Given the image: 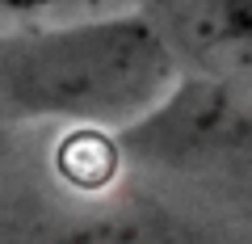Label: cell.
Returning <instances> with one entry per match:
<instances>
[{"instance_id":"cell-1","label":"cell","mask_w":252,"mask_h":244,"mask_svg":"<svg viewBox=\"0 0 252 244\" xmlns=\"http://www.w3.org/2000/svg\"><path fill=\"white\" fill-rule=\"evenodd\" d=\"M168 89L172 46L139 13L42 30L0 64V97L17 114L80 127H130Z\"/></svg>"},{"instance_id":"cell-2","label":"cell","mask_w":252,"mask_h":244,"mask_svg":"<svg viewBox=\"0 0 252 244\" xmlns=\"http://www.w3.org/2000/svg\"><path fill=\"white\" fill-rule=\"evenodd\" d=\"M130 160L152 169L210 173L252 160V93L193 76L177 80L139 122L122 131Z\"/></svg>"},{"instance_id":"cell-3","label":"cell","mask_w":252,"mask_h":244,"mask_svg":"<svg viewBox=\"0 0 252 244\" xmlns=\"http://www.w3.org/2000/svg\"><path fill=\"white\" fill-rule=\"evenodd\" d=\"M172 55H189L210 80L252 93V0H152Z\"/></svg>"},{"instance_id":"cell-4","label":"cell","mask_w":252,"mask_h":244,"mask_svg":"<svg viewBox=\"0 0 252 244\" xmlns=\"http://www.w3.org/2000/svg\"><path fill=\"white\" fill-rule=\"evenodd\" d=\"M46 244H181L164 219L139 215V210H109V215H89L59 227Z\"/></svg>"},{"instance_id":"cell-5","label":"cell","mask_w":252,"mask_h":244,"mask_svg":"<svg viewBox=\"0 0 252 244\" xmlns=\"http://www.w3.org/2000/svg\"><path fill=\"white\" fill-rule=\"evenodd\" d=\"M72 4H84V0H0V9L9 13H26V17H42V13H63Z\"/></svg>"}]
</instances>
